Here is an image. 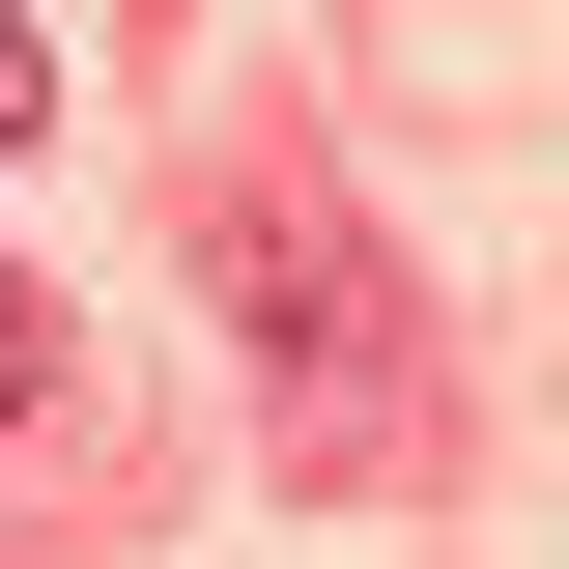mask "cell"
<instances>
[{
  "instance_id": "6da1fadb",
  "label": "cell",
  "mask_w": 569,
  "mask_h": 569,
  "mask_svg": "<svg viewBox=\"0 0 569 569\" xmlns=\"http://www.w3.org/2000/svg\"><path fill=\"white\" fill-rule=\"evenodd\" d=\"M29 399H58V313H29V257H0V427H29Z\"/></svg>"
},
{
  "instance_id": "7a4b0ae2",
  "label": "cell",
  "mask_w": 569,
  "mask_h": 569,
  "mask_svg": "<svg viewBox=\"0 0 569 569\" xmlns=\"http://www.w3.org/2000/svg\"><path fill=\"white\" fill-rule=\"evenodd\" d=\"M29 114H58V29H0V142H29Z\"/></svg>"
}]
</instances>
